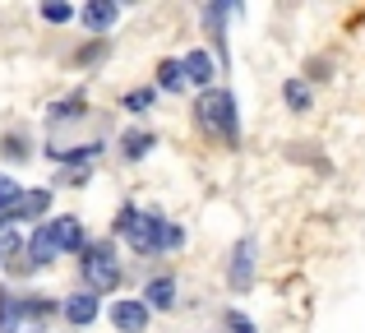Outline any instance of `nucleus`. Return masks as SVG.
<instances>
[{
  "label": "nucleus",
  "instance_id": "5",
  "mask_svg": "<svg viewBox=\"0 0 365 333\" xmlns=\"http://www.w3.org/2000/svg\"><path fill=\"white\" fill-rule=\"evenodd\" d=\"M148 319H153V310L143 306V301H134V297H125V301L111 306V329L116 333H143Z\"/></svg>",
  "mask_w": 365,
  "mask_h": 333
},
{
  "label": "nucleus",
  "instance_id": "21",
  "mask_svg": "<svg viewBox=\"0 0 365 333\" xmlns=\"http://www.w3.org/2000/svg\"><path fill=\"white\" fill-rule=\"evenodd\" d=\"M42 19H46V24H70V19H74V5H65V0H46V5H42Z\"/></svg>",
  "mask_w": 365,
  "mask_h": 333
},
{
  "label": "nucleus",
  "instance_id": "3",
  "mask_svg": "<svg viewBox=\"0 0 365 333\" xmlns=\"http://www.w3.org/2000/svg\"><path fill=\"white\" fill-rule=\"evenodd\" d=\"M180 241H185V232H180L176 222H167V217H158V213H143V217H139V227L130 232V245H134L139 255L176 250Z\"/></svg>",
  "mask_w": 365,
  "mask_h": 333
},
{
  "label": "nucleus",
  "instance_id": "13",
  "mask_svg": "<svg viewBox=\"0 0 365 333\" xmlns=\"http://www.w3.org/2000/svg\"><path fill=\"white\" fill-rule=\"evenodd\" d=\"M24 329V301L14 292H0V333H19Z\"/></svg>",
  "mask_w": 365,
  "mask_h": 333
},
{
  "label": "nucleus",
  "instance_id": "17",
  "mask_svg": "<svg viewBox=\"0 0 365 333\" xmlns=\"http://www.w3.org/2000/svg\"><path fill=\"white\" fill-rule=\"evenodd\" d=\"M46 208H51V190H24V199H19V222H24V217H42Z\"/></svg>",
  "mask_w": 365,
  "mask_h": 333
},
{
  "label": "nucleus",
  "instance_id": "1",
  "mask_svg": "<svg viewBox=\"0 0 365 333\" xmlns=\"http://www.w3.org/2000/svg\"><path fill=\"white\" fill-rule=\"evenodd\" d=\"M195 116H199V125H204L208 135L227 139V144H236V135H241L236 98H232L227 88H208V93H199V102H195Z\"/></svg>",
  "mask_w": 365,
  "mask_h": 333
},
{
  "label": "nucleus",
  "instance_id": "18",
  "mask_svg": "<svg viewBox=\"0 0 365 333\" xmlns=\"http://www.w3.org/2000/svg\"><path fill=\"white\" fill-rule=\"evenodd\" d=\"M282 98H287V107H292V111H310V88H305V83L301 79H287L282 83Z\"/></svg>",
  "mask_w": 365,
  "mask_h": 333
},
{
  "label": "nucleus",
  "instance_id": "12",
  "mask_svg": "<svg viewBox=\"0 0 365 333\" xmlns=\"http://www.w3.org/2000/svg\"><path fill=\"white\" fill-rule=\"evenodd\" d=\"M120 148H125L130 163H139V158H148V148H158V139H153V130H125Z\"/></svg>",
  "mask_w": 365,
  "mask_h": 333
},
{
  "label": "nucleus",
  "instance_id": "24",
  "mask_svg": "<svg viewBox=\"0 0 365 333\" xmlns=\"http://www.w3.org/2000/svg\"><path fill=\"white\" fill-rule=\"evenodd\" d=\"M0 255H19V236L14 232H0Z\"/></svg>",
  "mask_w": 365,
  "mask_h": 333
},
{
  "label": "nucleus",
  "instance_id": "4",
  "mask_svg": "<svg viewBox=\"0 0 365 333\" xmlns=\"http://www.w3.org/2000/svg\"><path fill=\"white\" fill-rule=\"evenodd\" d=\"M255 236H241L232 250V273H227V282H232V292H250L255 287Z\"/></svg>",
  "mask_w": 365,
  "mask_h": 333
},
{
  "label": "nucleus",
  "instance_id": "26",
  "mask_svg": "<svg viewBox=\"0 0 365 333\" xmlns=\"http://www.w3.org/2000/svg\"><path fill=\"white\" fill-rule=\"evenodd\" d=\"M5 195H19V185H14V176H5V171H0V199Z\"/></svg>",
  "mask_w": 365,
  "mask_h": 333
},
{
  "label": "nucleus",
  "instance_id": "14",
  "mask_svg": "<svg viewBox=\"0 0 365 333\" xmlns=\"http://www.w3.org/2000/svg\"><path fill=\"white\" fill-rule=\"evenodd\" d=\"M185 61H162L158 65V88L162 93H185Z\"/></svg>",
  "mask_w": 365,
  "mask_h": 333
},
{
  "label": "nucleus",
  "instance_id": "9",
  "mask_svg": "<svg viewBox=\"0 0 365 333\" xmlns=\"http://www.w3.org/2000/svg\"><path fill=\"white\" fill-rule=\"evenodd\" d=\"M116 19H120V5H111V0H93V5L79 9V24L88 28V33H107Z\"/></svg>",
  "mask_w": 365,
  "mask_h": 333
},
{
  "label": "nucleus",
  "instance_id": "6",
  "mask_svg": "<svg viewBox=\"0 0 365 333\" xmlns=\"http://www.w3.org/2000/svg\"><path fill=\"white\" fill-rule=\"evenodd\" d=\"M56 255H61V245H56L51 222H37V232L28 236V264H33V269H42V264H51Z\"/></svg>",
  "mask_w": 365,
  "mask_h": 333
},
{
  "label": "nucleus",
  "instance_id": "10",
  "mask_svg": "<svg viewBox=\"0 0 365 333\" xmlns=\"http://www.w3.org/2000/svg\"><path fill=\"white\" fill-rule=\"evenodd\" d=\"M143 306L148 310H176V278H153L148 287H143Z\"/></svg>",
  "mask_w": 365,
  "mask_h": 333
},
{
  "label": "nucleus",
  "instance_id": "19",
  "mask_svg": "<svg viewBox=\"0 0 365 333\" xmlns=\"http://www.w3.org/2000/svg\"><path fill=\"white\" fill-rule=\"evenodd\" d=\"M70 116H83V93H74V98H65V102L51 107V125L56 121H70Z\"/></svg>",
  "mask_w": 365,
  "mask_h": 333
},
{
  "label": "nucleus",
  "instance_id": "2",
  "mask_svg": "<svg viewBox=\"0 0 365 333\" xmlns=\"http://www.w3.org/2000/svg\"><path fill=\"white\" fill-rule=\"evenodd\" d=\"M79 269H83V282H88V292H116V282H120L116 245H111V241H93L88 250H83Z\"/></svg>",
  "mask_w": 365,
  "mask_h": 333
},
{
  "label": "nucleus",
  "instance_id": "7",
  "mask_svg": "<svg viewBox=\"0 0 365 333\" xmlns=\"http://www.w3.org/2000/svg\"><path fill=\"white\" fill-rule=\"evenodd\" d=\"M51 232H56V245H61L65 255L70 250H88V236H83V222L74 213H65V217H51Z\"/></svg>",
  "mask_w": 365,
  "mask_h": 333
},
{
  "label": "nucleus",
  "instance_id": "16",
  "mask_svg": "<svg viewBox=\"0 0 365 333\" xmlns=\"http://www.w3.org/2000/svg\"><path fill=\"white\" fill-rule=\"evenodd\" d=\"M102 139H93V144H83V148H46V158H51V163H88V158H98L102 153Z\"/></svg>",
  "mask_w": 365,
  "mask_h": 333
},
{
  "label": "nucleus",
  "instance_id": "11",
  "mask_svg": "<svg viewBox=\"0 0 365 333\" xmlns=\"http://www.w3.org/2000/svg\"><path fill=\"white\" fill-rule=\"evenodd\" d=\"M213 56H208V51H185V79L190 83H195V88H213Z\"/></svg>",
  "mask_w": 365,
  "mask_h": 333
},
{
  "label": "nucleus",
  "instance_id": "15",
  "mask_svg": "<svg viewBox=\"0 0 365 333\" xmlns=\"http://www.w3.org/2000/svg\"><path fill=\"white\" fill-rule=\"evenodd\" d=\"M153 102H158V88H153V83H143V88H130V93H125L120 107L130 111V116H148Z\"/></svg>",
  "mask_w": 365,
  "mask_h": 333
},
{
  "label": "nucleus",
  "instance_id": "20",
  "mask_svg": "<svg viewBox=\"0 0 365 333\" xmlns=\"http://www.w3.org/2000/svg\"><path fill=\"white\" fill-rule=\"evenodd\" d=\"M139 217H143L139 208H134V204H125L120 213H116V222H111V232H116V236H130L134 227H139Z\"/></svg>",
  "mask_w": 365,
  "mask_h": 333
},
{
  "label": "nucleus",
  "instance_id": "8",
  "mask_svg": "<svg viewBox=\"0 0 365 333\" xmlns=\"http://www.w3.org/2000/svg\"><path fill=\"white\" fill-rule=\"evenodd\" d=\"M65 319H70L74 329H88L93 319H98V292H88V287L74 292V297L65 301Z\"/></svg>",
  "mask_w": 365,
  "mask_h": 333
},
{
  "label": "nucleus",
  "instance_id": "22",
  "mask_svg": "<svg viewBox=\"0 0 365 333\" xmlns=\"http://www.w3.org/2000/svg\"><path fill=\"white\" fill-rule=\"evenodd\" d=\"M107 56V37H98V42H88L79 56H74V65H93V61H102Z\"/></svg>",
  "mask_w": 365,
  "mask_h": 333
},
{
  "label": "nucleus",
  "instance_id": "25",
  "mask_svg": "<svg viewBox=\"0 0 365 333\" xmlns=\"http://www.w3.org/2000/svg\"><path fill=\"white\" fill-rule=\"evenodd\" d=\"M5 153H9V158H24V139L9 135V139H5Z\"/></svg>",
  "mask_w": 365,
  "mask_h": 333
},
{
  "label": "nucleus",
  "instance_id": "23",
  "mask_svg": "<svg viewBox=\"0 0 365 333\" xmlns=\"http://www.w3.org/2000/svg\"><path fill=\"white\" fill-rule=\"evenodd\" d=\"M222 324L232 333H255V324H250V315H241V310H222Z\"/></svg>",
  "mask_w": 365,
  "mask_h": 333
}]
</instances>
